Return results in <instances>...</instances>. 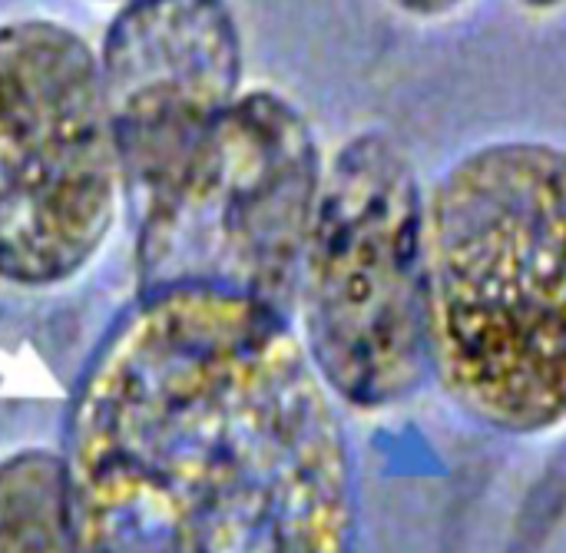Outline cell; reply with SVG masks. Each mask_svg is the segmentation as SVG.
<instances>
[{
	"label": "cell",
	"mask_w": 566,
	"mask_h": 553,
	"mask_svg": "<svg viewBox=\"0 0 566 553\" xmlns=\"http://www.w3.org/2000/svg\"><path fill=\"white\" fill-rule=\"evenodd\" d=\"M66 468L80 553H352L335 395L242 295H146L83 382Z\"/></svg>",
	"instance_id": "cell-1"
},
{
	"label": "cell",
	"mask_w": 566,
	"mask_h": 553,
	"mask_svg": "<svg viewBox=\"0 0 566 553\" xmlns=\"http://www.w3.org/2000/svg\"><path fill=\"white\" fill-rule=\"evenodd\" d=\"M431 375L478 425H566V149L497 139L428 189Z\"/></svg>",
	"instance_id": "cell-2"
},
{
	"label": "cell",
	"mask_w": 566,
	"mask_h": 553,
	"mask_svg": "<svg viewBox=\"0 0 566 553\" xmlns=\"http://www.w3.org/2000/svg\"><path fill=\"white\" fill-rule=\"evenodd\" d=\"M298 309L338 401L378 411L431 378L428 192L395 136L358 133L325 166Z\"/></svg>",
	"instance_id": "cell-3"
},
{
	"label": "cell",
	"mask_w": 566,
	"mask_h": 553,
	"mask_svg": "<svg viewBox=\"0 0 566 553\" xmlns=\"http://www.w3.org/2000/svg\"><path fill=\"white\" fill-rule=\"evenodd\" d=\"M325 166L302 109L249 90L143 212V292L216 289L279 315L298 305Z\"/></svg>",
	"instance_id": "cell-4"
},
{
	"label": "cell",
	"mask_w": 566,
	"mask_h": 553,
	"mask_svg": "<svg viewBox=\"0 0 566 553\" xmlns=\"http://www.w3.org/2000/svg\"><path fill=\"white\" fill-rule=\"evenodd\" d=\"M119 196L96 53L53 20L0 27V279L40 289L76 275Z\"/></svg>",
	"instance_id": "cell-5"
},
{
	"label": "cell",
	"mask_w": 566,
	"mask_h": 553,
	"mask_svg": "<svg viewBox=\"0 0 566 553\" xmlns=\"http://www.w3.org/2000/svg\"><path fill=\"white\" fill-rule=\"evenodd\" d=\"M96 63L123 196L143 216L239 100V27L226 0H123Z\"/></svg>",
	"instance_id": "cell-6"
},
{
	"label": "cell",
	"mask_w": 566,
	"mask_h": 553,
	"mask_svg": "<svg viewBox=\"0 0 566 553\" xmlns=\"http://www.w3.org/2000/svg\"><path fill=\"white\" fill-rule=\"evenodd\" d=\"M0 553H80L66 461L23 451L0 465Z\"/></svg>",
	"instance_id": "cell-7"
},
{
	"label": "cell",
	"mask_w": 566,
	"mask_h": 553,
	"mask_svg": "<svg viewBox=\"0 0 566 553\" xmlns=\"http://www.w3.org/2000/svg\"><path fill=\"white\" fill-rule=\"evenodd\" d=\"M401 13L408 17H421V20H441L458 13L461 7H468L471 0H391Z\"/></svg>",
	"instance_id": "cell-8"
},
{
	"label": "cell",
	"mask_w": 566,
	"mask_h": 553,
	"mask_svg": "<svg viewBox=\"0 0 566 553\" xmlns=\"http://www.w3.org/2000/svg\"><path fill=\"white\" fill-rule=\"evenodd\" d=\"M517 3H524L527 10H537V13H547V10H557V7H564L566 0H517Z\"/></svg>",
	"instance_id": "cell-9"
},
{
	"label": "cell",
	"mask_w": 566,
	"mask_h": 553,
	"mask_svg": "<svg viewBox=\"0 0 566 553\" xmlns=\"http://www.w3.org/2000/svg\"><path fill=\"white\" fill-rule=\"evenodd\" d=\"M119 3H123V0H119Z\"/></svg>",
	"instance_id": "cell-10"
}]
</instances>
